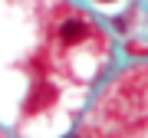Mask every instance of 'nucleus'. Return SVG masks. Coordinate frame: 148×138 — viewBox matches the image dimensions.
<instances>
[{"label":"nucleus","mask_w":148,"mask_h":138,"mask_svg":"<svg viewBox=\"0 0 148 138\" xmlns=\"http://www.w3.org/2000/svg\"><path fill=\"white\" fill-rule=\"evenodd\" d=\"M59 36H63V43H79L86 36V23L82 20H66L59 27Z\"/></svg>","instance_id":"f257e3e1"},{"label":"nucleus","mask_w":148,"mask_h":138,"mask_svg":"<svg viewBox=\"0 0 148 138\" xmlns=\"http://www.w3.org/2000/svg\"><path fill=\"white\" fill-rule=\"evenodd\" d=\"M99 3H112V0H99Z\"/></svg>","instance_id":"f03ea898"}]
</instances>
